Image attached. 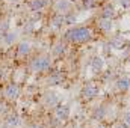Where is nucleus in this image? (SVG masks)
Returning a JSON list of instances; mask_svg holds the SVG:
<instances>
[{"label":"nucleus","instance_id":"nucleus-13","mask_svg":"<svg viewBox=\"0 0 130 128\" xmlns=\"http://www.w3.org/2000/svg\"><path fill=\"white\" fill-rule=\"evenodd\" d=\"M68 8H70V2H67V0H58V3H56V9L58 11L65 12V11H68Z\"/></svg>","mask_w":130,"mask_h":128},{"label":"nucleus","instance_id":"nucleus-15","mask_svg":"<svg viewBox=\"0 0 130 128\" xmlns=\"http://www.w3.org/2000/svg\"><path fill=\"white\" fill-rule=\"evenodd\" d=\"M6 124L11 127H15V125H18V118L15 115H9V116H6Z\"/></svg>","mask_w":130,"mask_h":128},{"label":"nucleus","instance_id":"nucleus-23","mask_svg":"<svg viewBox=\"0 0 130 128\" xmlns=\"http://www.w3.org/2000/svg\"><path fill=\"white\" fill-rule=\"evenodd\" d=\"M70 2H76V0H70Z\"/></svg>","mask_w":130,"mask_h":128},{"label":"nucleus","instance_id":"nucleus-9","mask_svg":"<svg viewBox=\"0 0 130 128\" xmlns=\"http://www.w3.org/2000/svg\"><path fill=\"white\" fill-rule=\"evenodd\" d=\"M117 86H118L120 91H127L130 88V80L127 77H123V78H120V80L117 81Z\"/></svg>","mask_w":130,"mask_h":128},{"label":"nucleus","instance_id":"nucleus-6","mask_svg":"<svg viewBox=\"0 0 130 128\" xmlns=\"http://www.w3.org/2000/svg\"><path fill=\"white\" fill-rule=\"evenodd\" d=\"M29 6L32 11H41L47 6V0H30Z\"/></svg>","mask_w":130,"mask_h":128},{"label":"nucleus","instance_id":"nucleus-14","mask_svg":"<svg viewBox=\"0 0 130 128\" xmlns=\"http://www.w3.org/2000/svg\"><path fill=\"white\" fill-rule=\"evenodd\" d=\"M91 65H92V69H94V71H100V69L103 68V60H101L100 57H94Z\"/></svg>","mask_w":130,"mask_h":128},{"label":"nucleus","instance_id":"nucleus-5","mask_svg":"<svg viewBox=\"0 0 130 128\" xmlns=\"http://www.w3.org/2000/svg\"><path fill=\"white\" fill-rule=\"evenodd\" d=\"M55 113H56L58 119L65 121V119H68V116H70V109H68L67 105H64V104H58L56 109H55Z\"/></svg>","mask_w":130,"mask_h":128},{"label":"nucleus","instance_id":"nucleus-1","mask_svg":"<svg viewBox=\"0 0 130 128\" xmlns=\"http://www.w3.org/2000/svg\"><path fill=\"white\" fill-rule=\"evenodd\" d=\"M65 38L71 42H85L91 39V32L86 27H74L65 33Z\"/></svg>","mask_w":130,"mask_h":128},{"label":"nucleus","instance_id":"nucleus-21","mask_svg":"<svg viewBox=\"0 0 130 128\" xmlns=\"http://www.w3.org/2000/svg\"><path fill=\"white\" fill-rule=\"evenodd\" d=\"M92 2H94V0H83V5H85V6H91Z\"/></svg>","mask_w":130,"mask_h":128},{"label":"nucleus","instance_id":"nucleus-18","mask_svg":"<svg viewBox=\"0 0 130 128\" xmlns=\"http://www.w3.org/2000/svg\"><path fill=\"white\" fill-rule=\"evenodd\" d=\"M64 21H65V18L62 17V15H61V14H59V15H56V17L53 18V24H55L56 27H59V26H61Z\"/></svg>","mask_w":130,"mask_h":128},{"label":"nucleus","instance_id":"nucleus-22","mask_svg":"<svg viewBox=\"0 0 130 128\" xmlns=\"http://www.w3.org/2000/svg\"><path fill=\"white\" fill-rule=\"evenodd\" d=\"M3 112V104H0V113Z\"/></svg>","mask_w":130,"mask_h":128},{"label":"nucleus","instance_id":"nucleus-3","mask_svg":"<svg viewBox=\"0 0 130 128\" xmlns=\"http://www.w3.org/2000/svg\"><path fill=\"white\" fill-rule=\"evenodd\" d=\"M82 95H83V98H85V99H92V98H95V96L98 95L97 84H94V83H88V84L83 88Z\"/></svg>","mask_w":130,"mask_h":128},{"label":"nucleus","instance_id":"nucleus-24","mask_svg":"<svg viewBox=\"0 0 130 128\" xmlns=\"http://www.w3.org/2000/svg\"><path fill=\"white\" fill-rule=\"evenodd\" d=\"M97 128H103V127H97Z\"/></svg>","mask_w":130,"mask_h":128},{"label":"nucleus","instance_id":"nucleus-7","mask_svg":"<svg viewBox=\"0 0 130 128\" xmlns=\"http://www.w3.org/2000/svg\"><path fill=\"white\" fill-rule=\"evenodd\" d=\"M98 27H100L101 32H110V29H112V21H110L109 18H101V20L98 21Z\"/></svg>","mask_w":130,"mask_h":128},{"label":"nucleus","instance_id":"nucleus-19","mask_svg":"<svg viewBox=\"0 0 130 128\" xmlns=\"http://www.w3.org/2000/svg\"><path fill=\"white\" fill-rule=\"evenodd\" d=\"M124 124H126L127 127H130V112H127L126 116H124Z\"/></svg>","mask_w":130,"mask_h":128},{"label":"nucleus","instance_id":"nucleus-4","mask_svg":"<svg viewBox=\"0 0 130 128\" xmlns=\"http://www.w3.org/2000/svg\"><path fill=\"white\" fill-rule=\"evenodd\" d=\"M3 94L5 96L8 98V99H17L18 98V94H20V89H18V86L15 84V83H9L5 89H3Z\"/></svg>","mask_w":130,"mask_h":128},{"label":"nucleus","instance_id":"nucleus-8","mask_svg":"<svg viewBox=\"0 0 130 128\" xmlns=\"http://www.w3.org/2000/svg\"><path fill=\"white\" fill-rule=\"evenodd\" d=\"M17 53H18L20 56H27V54L30 53V45H29L27 42H20L18 47H17Z\"/></svg>","mask_w":130,"mask_h":128},{"label":"nucleus","instance_id":"nucleus-2","mask_svg":"<svg viewBox=\"0 0 130 128\" xmlns=\"http://www.w3.org/2000/svg\"><path fill=\"white\" fill-rule=\"evenodd\" d=\"M52 65L50 57L47 56H39V57H35L32 62H30V69L35 72H42V71H47Z\"/></svg>","mask_w":130,"mask_h":128},{"label":"nucleus","instance_id":"nucleus-12","mask_svg":"<svg viewBox=\"0 0 130 128\" xmlns=\"http://www.w3.org/2000/svg\"><path fill=\"white\" fill-rule=\"evenodd\" d=\"M113 14H115V12H113V8H112V6H106V8L103 9V12H101L100 17H101V18H109V20H110V18L113 17Z\"/></svg>","mask_w":130,"mask_h":128},{"label":"nucleus","instance_id":"nucleus-16","mask_svg":"<svg viewBox=\"0 0 130 128\" xmlns=\"http://www.w3.org/2000/svg\"><path fill=\"white\" fill-rule=\"evenodd\" d=\"M2 38H3V41H5L6 44H12V42L15 41V35H14V33H9V32H6L5 35H2Z\"/></svg>","mask_w":130,"mask_h":128},{"label":"nucleus","instance_id":"nucleus-17","mask_svg":"<svg viewBox=\"0 0 130 128\" xmlns=\"http://www.w3.org/2000/svg\"><path fill=\"white\" fill-rule=\"evenodd\" d=\"M110 44L113 45V48H121L123 47V39L121 38H112V41H110Z\"/></svg>","mask_w":130,"mask_h":128},{"label":"nucleus","instance_id":"nucleus-20","mask_svg":"<svg viewBox=\"0 0 130 128\" xmlns=\"http://www.w3.org/2000/svg\"><path fill=\"white\" fill-rule=\"evenodd\" d=\"M56 47H58V48H55V51H56V53H58V54H59V53H62V51H64V47H61V45H56Z\"/></svg>","mask_w":130,"mask_h":128},{"label":"nucleus","instance_id":"nucleus-10","mask_svg":"<svg viewBox=\"0 0 130 128\" xmlns=\"http://www.w3.org/2000/svg\"><path fill=\"white\" fill-rule=\"evenodd\" d=\"M48 83L50 84H59V83H62V74L61 72H53L48 77Z\"/></svg>","mask_w":130,"mask_h":128},{"label":"nucleus","instance_id":"nucleus-11","mask_svg":"<svg viewBox=\"0 0 130 128\" xmlns=\"http://www.w3.org/2000/svg\"><path fill=\"white\" fill-rule=\"evenodd\" d=\"M44 101H45V104H47V105H58V102H59L55 94H45Z\"/></svg>","mask_w":130,"mask_h":128}]
</instances>
